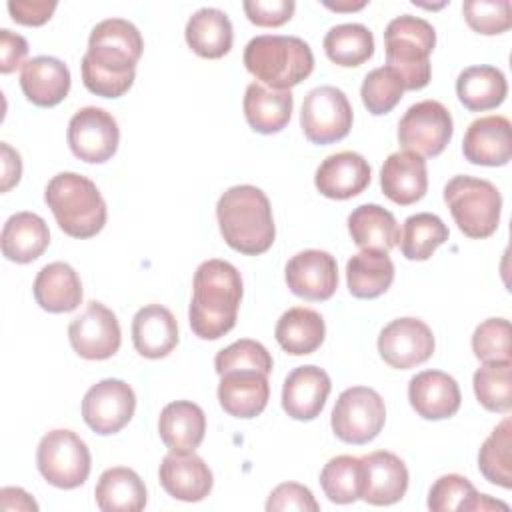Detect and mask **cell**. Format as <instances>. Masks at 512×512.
<instances>
[{
	"label": "cell",
	"mask_w": 512,
	"mask_h": 512,
	"mask_svg": "<svg viewBox=\"0 0 512 512\" xmlns=\"http://www.w3.org/2000/svg\"><path fill=\"white\" fill-rule=\"evenodd\" d=\"M142 50L144 40L132 22L124 18L98 22L80 64L84 86L96 96L120 98L134 84Z\"/></svg>",
	"instance_id": "6da1fadb"
},
{
	"label": "cell",
	"mask_w": 512,
	"mask_h": 512,
	"mask_svg": "<svg viewBox=\"0 0 512 512\" xmlns=\"http://www.w3.org/2000/svg\"><path fill=\"white\" fill-rule=\"evenodd\" d=\"M242 278L226 260H206L194 272L190 328L202 340H218L228 334L238 318Z\"/></svg>",
	"instance_id": "7a4b0ae2"
},
{
	"label": "cell",
	"mask_w": 512,
	"mask_h": 512,
	"mask_svg": "<svg viewBox=\"0 0 512 512\" xmlns=\"http://www.w3.org/2000/svg\"><path fill=\"white\" fill-rule=\"evenodd\" d=\"M218 226L224 242L248 256L266 252L276 236L268 196L250 184L228 188L216 204Z\"/></svg>",
	"instance_id": "3957f363"
},
{
	"label": "cell",
	"mask_w": 512,
	"mask_h": 512,
	"mask_svg": "<svg viewBox=\"0 0 512 512\" xmlns=\"http://www.w3.org/2000/svg\"><path fill=\"white\" fill-rule=\"evenodd\" d=\"M246 70L272 90H290L314 70L310 46L298 36L262 34L244 48Z\"/></svg>",
	"instance_id": "277c9868"
},
{
	"label": "cell",
	"mask_w": 512,
	"mask_h": 512,
	"mask_svg": "<svg viewBox=\"0 0 512 512\" xmlns=\"http://www.w3.org/2000/svg\"><path fill=\"white\" fill-rule=\"evenodd\" d=\"M44 200L60 230L72 238H92L106 224V202L96 184L82 174H56L44 190Z\"/></svg>",
	"instance_id": "5b68a950"
},
{
	"label": "cell",
	"mask_w": 512,
	"mask_h": 512,
	"mask_svg": "<svg viewBox=\"0 0 512 512\" xmlns=\"http://www.w3.org/2000/svg\"><path fill=\"white\" fill-rule=\"evenodd\" d=\"M436 46V32L430 22L402 14L388 22L384 30L386 62L394 68L404 90H420L430 82V54Z\"/></svg>",
	"instance_id": "8992f818"
},
{
	"label": "cell",
	"mask_w": 512,
	"mask_h": 512,
	"mask_svg": "<svg viewBox=\"0 0 512 512\" xmlns=\"http://www.w3.org/2000/svg\"><path fill=\"white\" fill-rule=\"evenodd\" d=\"M444 202L460 232L468 238H488L496 232L502 210L498 188L484 180L458 174L444 186Z\"/></svg>",
	"instance_id": "52a82bcc"
},
{
	"label": "cell",
	"mask_w": 512,
	"mask_h": 512,
	"mask_svg": "<svg viewBox=\"0 0 512 512\" xmlns=\"http://www.w3.org/2000/svg\"><path fill=\"white\" fill-rule=\"evenodd\" d=\"M36 464L48 484L72 490L86 482L92 460L86 442L76 432L58 428L42 436Z\"/></svg>",
	"instance_id": "ba28073f"
},
{
	"label": "cell",
	"mask_w": 512,
	"mask_h": 512,
	"mask_svg": "<svg viewBox=\"0 0 512 512\" xmlns=\"http://www.w3.org/2000/svg\"><path fill=\"white\" fill-rule=\"evenodd\" d=\"M386 406L382 396L368 386L346 388L332 410V430L346 444H368L384 428Z\"/></svg>",
	"instance_id": "9c48e42d"
},
{
	"label": "cell",
	"mask_w": 512,
	"mask_h": 512,
	"mask_svg": "<svg viewBox=\"0 0 512 512\" xmlns=\"http://www.w3.org/2000/svg\"><path fill=\"white\" fill-rule=\"evenodd\" d=\"M352 118V106L336 86H318L304 96L300 126L312 144L342 140L352 128Z\"/></svg>",
	"instance_id": "30bf717a"
},
{
	"label": "cell",
	"mask_w": 512,
	"mask_h": 512,
	"mask_svg": "<svg viewBox=\"0 0 512 512\" xmlns=\"http://www.w3.org/2000/svg\"><path fill=\"white\" fill-rule=\"evenodd\" d=\"M452 132V116L438 100L412 104L398 122L400 146L418 156H438L450 142Z\"/></svg>",
	"instance_id": "8fae6325"
},
{
	"label": "cell",
	"mask_w": 512,
	"mask_h": 512,
	"mask_svg": "<svg viewBox=\"0 0 512 512\" xmlns=\"http://www.w3.org/2000/svg\"><path fill=\"white\" fill-rule=\"evenodd\" d=\"M120 142V130L114 116L102 108H80L68 122V146L72 154L88 164L110 160Z\"/></svg>",
	"instance_id": "7c38bea8"
},
{
	"label": "cell",
	"mask_w": 512,
	"mask_h": 512,
	"mask_svg": "<svg viewBox=\"0 0 512 512\" xmlns=\"http://www.w3.org/2000/svg\"><path fill=\"white\" fill-rule=\"evenodd\" d=\"M136 396L130 384L118 378H106L88 388L82 400L84 422L102 436L120 432L134 416Z\"/></svg>",
	"instance_id": "4fadbf2b"
},
{
	"label": "cell",
	"mask_w": 512,
	"mask_h": 512,
	"mask_svg": "<svg viewBox=\"0 0 512 512\" xmlns=\"http://www.w3.org/2000/svg\"><path fill=\"white\" fill-rule=\"evenodd\" d=\"M68 340L80 358L106 360L118 352L122 342L118 318L102 302L92 300L84 312L70 322Z\"/></svg>",
	"instance_id": "5bb4252c"
},
{
	"label": "cell",
	"mask_w": 512,
	"mask_h": 512,
	"mask_svg": "<svg viewBox=\"0 0 512 512\" xmlns=\"http://www.w3.org/2000/svg\"><path fill=\"white\" fill-rule=\"evenodd\" d=\"M378 352L382 360L396 370L424 364L434 352L432 330L418 318H396L382 328Z\"/></svg>",
	"instance_id": "9a60e30c"
},
{
	"label": "cell",
	"mask_w": 512,
	"mask_h": 512,
	"mask_svg": "<svg viewBox=\"0 0 512 512\" xmlns=\"http://www.w3.org/2000/svg\"><path fill=\"white\" fill-rule=\"evenodd\" d=\"M288 288L304 300H328L338 288V266L324 250H304L286 264Z\"/></svg>",
	"instance_id": "2e32d148"
},
{
	"label": "cell",
	"mask_w": 512,
	"mask_h": 512,
	"mask_svg": "<svg viewBox=\"0 0 512 512\" xmlns=\"http://www.w3.org/2000/svg\"><path fill=\"white\" fill-rule=\"evenodd\" d=\"M162 488L176 500L200 502L214 484L208 464L194 452H172L162 458L158 468Z\"/></svg>",
	"instance_id": "e0dca14e"
},
{
	"label": "cell",
	"mask_w": 512,
	"mask_h": 512,
	"mask_svg": "<svg viewBox=\"0 0 512 512\" xmlns=\"http://www.w3.org/2000/svg\"><path fill=\"white\" fill-rule=\"evenodd\" d=\"M362 460V500L374 506H388L408 490V468L392 452L378 450Z\"/></svg>",
	"instance_id": "ac0fdd59"
},
{
	"label": "cell",
	"mask_w": 512,
	"mask_h": 512,
	"mask_svg": "<svg viewBox=\"0 0 512 512\" xmlns=\"http://www.w3.org/2000/svg\"><path fill=\"white\" fill-rule=\"evenodd\" d=\"M370 164L358 152L344 150L330 154L316 170L314 184L318 192L332 200H348L358 196L370 184Z\"/></svg>",
	"instance_id": "d6986e66"
},
{
	"label": "cell",
	"mask_w": 512,
	"mask_h": 512,
	"mask_svg": "<svg viewBox=\"0 0 512 512\" xmlns=\"http://www.w3.org/2000/svg\"><path fill=\"white\" fill-rule=\"evenodd\" d=\"M464 158L478 166H504L512 158V126L504 116L474 120L462 140Z\"/></svg>",
	"instance_id": "ffe728a7"
},
{
	"label": "cell",
	"mask_w": 512,
	"mask_h": 512,
	"mask_svg": "<svg viewBox=\"0 0 512 512\" xmlns=\"http://www.w3.org/2000/svg\"><path fill=\"white\" fill-rule=\"evenodd\" d=\"M408 400L424 420H444L460 408V388L456 380L442 370H424L412 376Z\"/></svg>",
	"instance_id": "44dd1931"
},
{
	"label": "cell",
	"mask_w": 512,
	"mask_h": 512,
	"mask_svg": "<svg viewBox=\"0 0 512 512\" xmlns=\"http://www.w3.org/2000/svg\"><path fill=\"white\" fill-rule=\"evenodd\" d=\"M330 378L318 366L294 368L282 386V408L294 420H314L330 394Z\"/></svg>",
	"instance_id": "7402d4cb"
},
{
	"label": "cell",
	"mask_w": 512,
	"mask_h": 512,
	"mask_svg": "<svg viewBox=\"0 0 512 512\" xmlns=\"http://www.w3.org/2000/svg\"><path fill=\"white\" fill-rule=\"evenodd\" d=\"M380 186L388 200L400 206L418 202L428 190V172L422 156L414 152L390 154L380 170Z\"/></svg>",
	"instance_id": "603a6c76"
},
{
	"label": "cell",
	"mask_w": 512,
	"mask_h": 512,
	"mask_svg": "<svg viewBox=\"0 0 512 512\" xmlns=\"http://www.w3.org/2000/svg\"><path fill=\"white\" fill-rule=\"evenodd\" d=\"M270 398L268 374L258 370H232L220 376L218 400L234 418L258 416Z\"/></svg>",
	"instance_id": "cb8c5ba5"
},
{
	"label": "cell",
	"mask_w": 512,
	"mask_h": 512,
	"mask_svg": "<svg viewBox=\"0 0 512 512\" xmlns=\"http://www.w3.org/2000/svg\"><path fill=\"white\" fill-rule=\"evenodd\" d=\"M20 88L32 104L42 108L56 106L68 96L70 70L54 56L30 58L20 70Z\"/></svg>",
	"instance_id": "d4e9b609"
},
{
	"label": "cell",
	"mask_w": 512,
	"mask_h": 512,
	"mask_svg": "<svg viewBox=\"0 0 512 512\" xmlns=\"http://www.w3.org/2000/svg\"><path fill=\"white\" fill-rule=\"evenodd\" d=\"M132 342L140 356L158 360L178 344V324L172 312L160 304L140 308L132 320Z\"/></svg>",
	"instance_id": "484cf974"
},
{
	"label": "cell",
	"mask_w": 512,
	"mask_h": 512,
	"mask_svg": "<svg viewBox=\"0 0 512 512\" xmlns=\"http://www.w3.org/2000/svg\"><path fill=\"white\" fill-rule=\"evenodd\" d=\"M158 432L172 452H194L206 432L204 410L190 400H176L162 408Z\"/></svg>",
	"instance_id": "4316f807"
},
{
	"label": "cell",
	"mask_w": 512,
	"mask_h": 512,
	"mask_svg": "<svg viewBox=\"0 0 512 512\" xmlns=\"http://www.w3.org/2000/svg\"><path fill=\"white\" fill-rule=\"evenodd\" d=\"M50 244L48 224L34 212H16L12 214L0 236L2 254L10 262L28 264L34 262Z\"/></svg>",
	"instance_id": "83f0119b"
},
{
	"label": "cell",
	"mask_w": 512,
	"mask_h": 512,
	"mask_svg": "<svg viewBox=\"0 0 512 512\" xmlns=\"http://www.w3.org/2000/svg\"><path fill=\"white\" fill-rule=\"evenodd\" d=\"M294 96L290 90H272L252 82L244 94V116L252 130L260 134L280 132L292 116Z\"/></svg>",
	"instance_id": "f1b7e54d"
},
{
	"label": "cell",
	"mask_w": 512,
	"mask_h": 512,
	"mask_svg": "<svg viewBox=\"0 0 512 512\" xmlns=\"http://www.w3.org/2000/svg\"><path fill=\"white\" fill-rule=\"evenodd\" d=\"M34 298L46 312H72L82 302V282L66 262L46 264L34 280Z\"/></svg>",
	"instance_id": "f546056e"
},
{
	"label": "cell",
	"mask_w": 512,
	"mask_h": 512,
	"mask_svg": "<svg viewBox=\"0 0 512 512\" xmlns=\"http://www.w3.org/2000/svg\"><path fill=\"white\" fill-rule=\"evenodd\" d=\"M94 498L102 512H138L146 506V486L132 468L114 466L100 474Z\"/></svg>",
	"instance_id": "4dcf8cb0"
},
{
	"label": "cell",
	"mask_w": 512,
	"mask_h": 512,
	"mask_svg": "<svg viewBox=\"0 0 512 512\" xmlns=\"http://www.w3.org/2000/svg\"><path fill=\"white\" fill-rule=\"evenodd\" d=\"M186 42L202 58H222L232 48V22L226 12L218 8L196 10L184 30Z\"/></svg>",
	"instance_id": "1f68e13d"
},
{
	"label": "cell",
	"mask_w": 512,
	"mask_h": 512,
	"mask_svg": "<svg viewBox=\"0 0 512 512\" xmlns=\"http://www.w3.org/2000/svg\"><path fill=\"white\" fill-rule=\"evenodd\" d=\"M348 232L362 250L390 252L400 240V228L392 212L378 204H362L348 216Z\"/></svg>",
	"instance_id": "d6a6232c"
},
{
	"label": "cell",
	"mask_w": 512,
	"mask_h": 512,
	"mask_svg": "<svg viewBox=\"0 0 512 512\" xmlns=\"http://www.w3.org/2000/svg\"><path fill=\"white\" fill-rule=\"evenodd\" d=\"M274 336L284 352L304 356L320 348L326 336V326L316 310L294 306L278 318Z\"/></svg>",
	"instance_id": "836d02e7"
},
{
	"label": "cell",
	"mask_w": 512,
	"mask_h": 512,
	"mask_svg": "<svg viewBox=\"0 0 512 512\" xmlns=\"http://www.w3.org/2000/svg\"><path fill=\"white\" fill-rule=\"evenodd\" d=\"M394 280V264L388 252L362 250L346 264V282L354 298L372 300L382 296Z\"/></svg>",
	"instance_id": "e575fe53"
},
{
	"label": "cell",
	"mask_w": 512,
	"mask_h": 512,
	"mask_svg": "<svg viewBox=\"0 0 512 512\" xmlns=\"http://www.w3.org/2000/svg\"><path fill=\"white\" fill-rule=\"evenodd\" d=\"M428 508L432 512L446 510H466V512H486V510H508L506 502L494 500L488 494H478L472 482L460 474L440 476L428 492Z\"/></svg>",
	"instance_id": "d590c367"
},
{
	"label": "cell",
	"mask_w": 512,
	"mask_h": 512,
	"mask_svg": "<svg viewBox=\"0 0 512 512\" xmlns=\"http://www.w3.org/2000/svg\"><path fill=\"white\" fill-rule=\"evenodd\" d=\"M506 92V78L494 66H468L456 78L458 100L472 112H484L500 106Z\"/></svg>",
	"instance_id": "8d00e7d4"
},
{
	"label": "cell",
	"mask_w": 512,
	"mask_h": 512,
	"mask_svg": "<svg viewBox=\"0 0 512 512\" xmlns=\"http://www.w3.org/2000/svg\"><path fill=\"white\" fill-rule=\"evenodd\" d=\"M326 56L344 68L364 64L374 54V36L364 24H338L324 36Z\"/></svg>",
	"instance_id": "74e56055"
},
{
	"label": "cell",
	"mask_w": 512,
	"mask_h": 512,
	"mask_svg": "<svg viewBox=\"0 0 512 512\" xmlns=\"http://www.w3.org/2000/svg\"><path fill=\"white\" fill-rule=\"evenodd\" d=\"M446 224L430 212H418L404 220L400 250L408 260H428L448 240Z\"/></svg>",
	"instance_id": "f35d334b"
},
{
	"label": "cell",
	"mask_w": 512,
	"mask_h": 512,
	"mask_svg": "<svg viewBox=\"0 0 512 512\" xmlns=\"http://www.w3.org/2000/svg\"><path fill=\"white\" fill-rule=\"evenodd\" d=\"M512 428L510 418H504L484 440L478 452L480 474L502 488H512Z\"/></svg>",
	"instance_id": "ab89813d"
},
{
	"label": "cell",
	"mask_w": 512,
	"mask_h": 512,
	"mask_svg": "<svg viewBox=\"0 0 512 512\" xmlns=\"http://www.w3.org/2000/svg\"><path fill=\"white\" fill-rule=\"evenodd\" d=\"M320 486L330 502H356L362 498V460L346 454L330 458L320 472Z\"/></svg>",
	"instance_id": "60d3db41"
},
{
	"label": "cell",
	"mask_w": 512,
	"mask_h": 512,
	"mask_svg": "<svg viewBox=\"0 0 512 512\" xmlns=\"http://www.w3.org/2000/svg\"><path fill=\"white\" fill-rule=\"evenodd\" d=\"M474 394L486 410L508 414L512 408V362H484L474 372Z\"/></svg>",
	"instance_id": "b9f144b4"
},
{
	"label": "cell",
	"mask_w": 512,
	"mask_h": 512,
	"mask_svg": "<svg viewBox=\"0 0 512 512\" xmlns=\"http://www.w3.org/2000/svg\"><path fill=\"white\" fill-rule=\"evenodd\" d=\"M402 94L404 82L400 74L390 66H380L368 72L360 88L362 102L374 116L388 114L400 102Z\"/></svg>",
	"instance_id": "7bdbcfd3"
},
{
	"label": "cell",
	"mask_w": 512,
	"mask_h": 512,
	"mask_svg": "<svg viewBox=\"0 0 512 512\" xmlns=\"http://www.w3.org/2000/svg\"><path fill=\"white\" fill-rule=\"evenodd\" d=\"M214 368L218 376L232 370H258L264 374L272 372L270 352L256 340L242 338L220 350L214 358Z\"/></svg>",
	"instance_id": "ee69618b"
},
{
	"label": "cell",
	"mask_w": 512,
	"mask_h": 512,
	"mask_svg": "<svg viewBox=\"0 0 512 512\" xmlns=\"http://www.w3.org/2000/svg\"><path fill=\"white\" fill-rule=\"evenodd\" d=\"M474 356L482 362H512L510 322L506 318H488L472 334Z\"/></svg>",
	"instance_id": "f6af8a7d"
},
{
	"label": "cell",
	"mask_w": 512,
	"mask_h": 512,
	"mask_svg": "<svg viewBox=\"0 0 512 512\" xmlns=\"http://www.w3.org/2000/svg\"><path fill=\"white\" fill-rule=\"evenodd\" d=\"M462 12L468 26L478 34L494 36L512 26V4L508 0H466Z\"/></svg>",
	"instance_id": "bcb514c9"
},
{
	"label": "cell",
	"mask_w": 512,
	"mask_h": 512,
	"mask_svg": "<svg viewBox=\"0 0 512 512\" xmlns=\"http://www.w3.org/2000/svg\"><path fill=\"white\" fill-rule=\"evenodd\" d=\"M266 510L268 512H280V510H302V512H318L320 506L318 502L314 500L312 492L298 484V482H284V484H278L268 500H266Z\"/></svg>",
	"instance_id": "7dc6e473"
},
{
	"label": "cell",
	"mask_w": 512,
	"mask_h": 512,
	"mask_svg": "<svg viewBox=\"0 0 512 512\" xmlns=\"http://www.w3.org/2000/svg\"><path fill=\"white\" fill-rule=\"evenodd\" d=\"M242 8L252 24L276 28L292 18L296 4L292 0H246Z\"/></svg>",
	"instance_id": "c3c4849f"
},
{
	"label": "cell",
	"mask_w": 512,
	"mask_h": 512,
	"mask_svg": "<svg viewBox=\"0 0 512 512\" xmlns=\"http://www.w3.org/2000/svg\"><path fill=\"white\" fill-rule=\"evenodd\" d=\"M56 10V2L48 0H10L8 12L14 22L24 26H42Z\"/></svg>",
	"instance_id": "681fc988"
},
{
	"label": "cell",
	"mask_w": 512,
	"mask_h": 512,
	"mask_svg": "<svg viewBox=\"0 0 512 512\" xmlns=\"http://www.w3.org/2000/svg\"><path fill=\"white\" fill-rule=\"evenodd\" d=\"M28 54V42L24 36L10 32L8 28L0 30V72L10 74L18 66H24Z\"/></svg>",
	"instance_id": "f907efd6"
},
{
	"label": "cell",
	"mask_w": 512,
	"mask_h": 512,
	"mask_svg": "<svg viewBox=\"0 0 512 512\" xmlns=\"http://www.w3.org/2000/svg\"><path fill=\"white\" fill-rule=\"evenodd\" d=\"M0 158H2V184H0V190L2 192H8L12 186L18 184L20 176H22V160H20V154L10 148V144L2 142L0 144Z\"/></svg>",
	"instance_id": "816d5d0a"
},
{
	"label": "cell",
	"mask_w": 512,
	"mask_h": 512,
	"mask_svg": "<svg viewBox=\"0 0 512 512\" xmlns=\"http://www.w3.org/2000/svg\"><path fill=\"white\" fill-rule=\"evenodd\" d=\"M2 510H38V504L22 488H2L0 490Z\"/></svg>",
	"instance_id": "f5cc1de1"
},
{
	"label": "cell",
	"mask_w": 512,
	"mask_h": 512,
	"mask_svg": "<svg viewBox=\"0 0 512 512\" xmlns=\"http://www.w3.org/2000/svg\"><path fill=\"white\" fill-rule=\"evenodd\" d=\"M326 8L330 10H336V12H354V10H360L366 6V2H324Z\"/></svg>",
	"instance_id": "db71d44e"
}]
</instances>
